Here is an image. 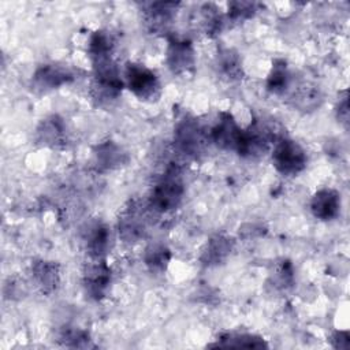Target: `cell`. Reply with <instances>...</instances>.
<instances>
[{"instance_id":"6da1fadb","label":"cell","mask_w":350,"mask_h":350,"mask_svg":"<svg viewBox=\"0 0 350 350\" xmlns=\"http://www.w3.org/2000/svg\"><path fill=\"white\" fill-rule=\"evenodd\" d=\"M112 51L90 53L93 64V92L94 97L109 101L118 98L123 89L119 68L112 57Z\"/></svg>"},{"instance_id":"7a4b0ae2","label":"cell","mask_w":350,"mask_h":350,"mask_svg":"<svg viewBox=\"0 0 350 350\" xmlns=\"http://www.w3.org/2000/svg\"><path fill=\"white\" fill-rule=\"evenodd\" d=\"M185 186L179 170L176 167L168 168L161 179L152 190L149 205L153 211L165 213L179 206L183 200Z\"/></svg>"},{"instance_id":"3957f363","label":"cell","mask_w":350,"mask_h":350,"mask_svg":"<svg viewBox=\"0 0 350 350\" xmlns=\"http://www.w3.org/2000/svg\"><path fill=\"white\" fill-rule=\"evenodd\" d=\"M272 163L278 172L286 176H293L305 170L308 156L298 142L288 138H280L273 145Z\"/></svg>"},{"instance_id":"277c9868","label":"cell","mask_w":350,"mask_h":350,"mask_svg":"<svg viewBox=\"0 0 350 350\" xmlns=\"http://www.w3.org/2000/svg\"><path fill=\"white\" fill-rule=\"evenodd\" d=\"M124 81L130 92L139 100L152 101L160 94L157 75L144 64L129 63L124 71Z\"/></svg>"},{"instance_id":"5b68a950","label":"cell","mask_w":350,"mask_h":350,"mask_svg":"<svg viewBox=\"0 0 350 350\" xmlns=\"http://www.w3.org/2000/svg\"><path fill=\"white\" fill-rule=\"evenodd\" d=\"M174 144L175 148L186 156L197 157L202 153L206 144V135L200 122L196 118H183L175 127Z\"/></svg>"},{"instance_id":"8992f818","label":"cell","mask_w":350,"mask_h":350,"mask_svg":"<svg viewBox=\"0 0 350 350\" xmlns=\"http://www.w3.org/2000/svg\"><path fill=\"white\" fill-rule=\"evenodd\" d=\"M280 138L276 135L273 129L262 122H256L247 130L242 131L238 153L246 157H256L264 154L269 146L278 142Z\"/></svg>"},{"instance_id":"52a82bcc","label":"cell","mask_w":350,"mask_h":350,"mask_svg":"<svg viewBox=\"0 0 350 350\" xmlns=\"http://www.w3.org/2000/svg\"><path fill=\"white\" fill-rule=\"evenodd\" d=\"M111 284V269L104 258H92L83 272V287L86 294L98 301L104 298Z\"/></svg>"},{"instance_id":"ba28073f","label":"cell","mask_w":350,"mask_h":350,"mask_svg":"<svg viewBox=\"0 0 350 350\" xmlns=\"http://www.w3.org/2000/svg\"><path fill=\"white\" fill-rule=\"evenodd\" d=\"M165 62L175 75H187L194 70L196 52L193 44L187 40L172 38L168 41Z\"/></svg>"},{"instance_id":"9c48e42d","label":"cell","mask_w":350,"mask_h":350,"mask_svg":"<svg viewBox=\"0 0 350 350\" xmlns=\"http://www.w3.org/2000/svg\"><path fill=\"white\" fill-rule=\"evenodd\" d=\"M242 129L228 112H221L217 123L211 130V141L223 150H238Z\"/></svg>"},{"instance_id":"30bf717a","label":"cell","mask_w":350,"mask_h":350,"mask_svg":"<svg viewBox=\"0 0 350 350\" xmlns=\"http://www.w3.org/2000/svg\"><path fill=\"white\" fill-rule=\"evenodd\" d=\"M119 235L127 243H135L144 238L146 232L145 215L141 206L130 204L119 217Z\"/></svg>"},{"instance_id":"8fae6325","label":"cell","mask_w":350,"mask_h":350,"mask_svg":"<svg viewBox=\"0 0 350 350\" xmlns=\"http://www.w3.org/2000/svg\"><path fill=\"white\" fill-rule=\"evenodd\" d=\"M70 81H72L71 71L64 66H59L53 63L41 64L33 74L34 88L44 92L60 88L62 85H66Z\"/></svg>"},{"instance_id":"7c38bea8","label":"cell","mask_w":350,"mask_h":350,"mask_svg":"<svg viewBox=\"0 0 350 350\" xmlns=\"http://www.w3.org/2000/svg\"><path fill=\"white\" fill-rule=\"evenodd\" d=\"M310 212L320 220H332L340 212V194L334 189H321L310 200Z\"/></svg>"},{"instance_id":"4fadbf2b","label":"cell","mask_w":350,"mask_h":350,"mask_svg":"<svg viewBox=\"0 0 350 350\" xmlns=\"http://www.w3.org/2000/svg\"><path fill=\"white\" fill-rule=\"evenodd\" d=\"M36 141L44 146L57 148L67 141L64 122L59 116H49L42 119L36 130Z\"/></svg>"},{"instance_id":"5bb4252c","label":"cell","mask_w":350,"mask_h":350,"mask_svg":"<svg viewBox=\"0 0 350 350\" xmlns=\"http://www.w3.org/2000/svg\"><path fill=\"white\" fill-rule=\"evenodd\" d=\"M86 250L92 258H104L111 247V231L103 221L93 223L88 227L86 235Z\"/></svg>"},{"instance_id":"9a60e30c","label":"cell","mask_w":350,"mask_h":350,"mask_svg":"<svg viewBox=\"0 0 350 350\" xmlns=\"http://www.w3.org/2000/svg\"><path fill=\"white\" fill-rule=\"evenodd\" d=\"M31 276L37 287L45 294L55 291L60 282L57 264L46 260H38L31 264Z\"/></svg>"},{"instance_id":"2e32d148","label":"cell","mask_w":350,"mask_h":350,"mask_svg":"<svg viewBox=\"0 0 350 350\" xmlns=\"http://www.w3.org/2000/svg\"><path fill=\"white\" fill-rule=\"evenodd\" d=\"M178 3L157 1L150 3L145 8V21L152 31H163L174 19Z\"/></svg>"},{"instance_id":"e0dca14e","label":"cell","mask_w":350,"mask_h":350,"mask_svg":"<svg viewBox=\"0 0 350 350\" xmlns=\"http://www.w3.org/2000/svg\"><path fill=\"white\" fill-rule=\"evenodd\" d=\"M234 246V241L230 237L217 234L213 235L205 245L202 254H201V261L204 265H217L223 262L231 253Z\"/></svg>"},{"instance_id":"ac0fdd59","label":"cell","mask_w":350,"mask_h":350,"mask_svg":"<svg viewBox=\"0 0 350 350\" xmlns=\"http://www.w3.org/2000/svg\"><path fill=\"white\" fill-rule=\"evenodd\" d=\"M94 156H96L97 165L105 170L116 168L124 164L127 160V156L123 152V149L112 141L101 142L100 145H97L94 150Z\"/></svg>"},{"instance_id":"d6986e66","label":"cell","mask_w":350,"mask_h":350,"mask_svg":"<svg viewBox=\"0 0 350 350\" xmlns=\"http://www.w3.org/2000/svg\"><path fill=\"white\" fill-rule=\"evenodd\" d=\"M216 67L219 74L227 81H237L242 78V60L239 55L232 49H224L219 53Z\"/></svg>"},{"instance_id":"ffe728a7","label":"cell","mask_w":350,"mask_h":350,"mask_svg":"<svg viewBox=\"0 0 350 350\" xmlns=\"http://www.w3.org/2000/svg\"><path fill=\"white\" fill-rule=\"evenodd\" d=\"M171 258V253L163 243H152L145 249L144 261L150 271L161 272L167 268Z\"/></svg>"},{"instance_id":"44dd1931","label":"cell","mask_w":350,"mask_h":350,"mask_svg":"<svg viewBox=\"0 0 350 350\" xmlns=\"http://www.w3.org/2000/svg\"><path fill=\"white\" fill-rule=\"evenodd\" d=\"M290 86V74L283 60L275 62L267 81V89L273 94H283Z\"/></svg>"},{"instance_id":"7402d4cb","label":"cell","mask_w":350,"mask_h":350,"mask_svg":"<svg viewBox=\"0 0 350 350\" xmlns=\"http://www.w3.org/2000/svg\"><path fill=\"white\" fill-rule=\"evenodd\" d=\"M220 347H265L267 345L258 336L249 334H227L217 339Z\"/></svg>"},{"instance_id":"603a6c76","label":"cell","mask_w":350,"mask_h":350,"mask_svg":"<svg viewBox=\"0 0 350 350\" xmlns=\"http://www.w3.org/2000/svg\"><path fill=\"white\" fill-rule=\"evenodd\" d=\"M60 340L68 347H86L89 346V334L78 327H64L60 332Z\"/></svg>"},{"instance_id":"cb8c5ba5","label":"cell","mask_w":350,"mask_h":350,"mask_svg":"<svg viewBox=\"0 0 350 350\" xmlns=\"http://www.w3.org/2000/svg\"><path fill=\"white\" fill-rule=\"evenodd\" d=\"M258 8V4L254 1H231L228 4V18L239 22L252 18Z\"/></svg>"},{"instance_id":"d4e9b609","label":"cell","mask_w":350,"mask_h":350,"mask_svg":"<svg viewBox=\"0 0 350 350\" xmlns=\"http://www.w3.org/2000/svg\"><path fill=\"white\" fill-rule=\"evenodd\" d=\"M293 282V269L288 262L282 264L275 272H273V283L276 287L286 288Z\"/></svg>"},{"instance_id":"484cf974","label":"cell","mask_w":350,"mask_h":350,"mask_svg":"<svg viewBox=\"0 0 350 350\" xmlns=\"http://www.w3.org/2000/svg\"><path fill=\"white\" fill-rule=\"evenodd\" d=\"M332 345L336 349H347L350 345L349 332L347 331H338L332 336Z\"/></svg>"},{"instance_id":"4316f807","label":"cell","mask_w":350,"mask_h":350,"mask_svg":"<svg viewBox=\"0 0 350 350\" xmlns=\"http://www.w3.org/2000/svg\"><path fill=\"white\" fill-rule=\"evenodd\" d=\"M336 112H338V119H339V122L347 124V120H349V101H347V96H345V97L342 98V101H340L339 105H338Z\"/></svg>"}]
</instances>
